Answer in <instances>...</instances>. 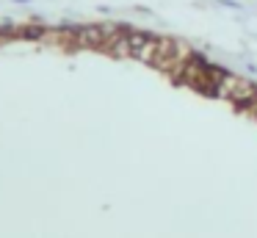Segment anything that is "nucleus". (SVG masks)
<instances>
[{"instance_id":"f257e3e1","label":"nucleus","mask_w":257,"mask_h":238,"mask_svg":"<svg viewBox=\"0 0 257 238\" xmlns=\"http://www.w3.org/2000/svg\"><path fill=\"white\" fill-rule=\"evenodd\" d=\"M216 94L224 97V100H232V103H249V100L257 94V89H254V83H249L246 77L224 72L221 81H218V86H216Z\"/></svg>"},{"instance_id":"f03ea898","label":"nucleus","mask_w":257,"mask_h":238,"mask_svg":"<svg viewBox=\"0 0 257 238\" xmlns=\"http://www.w3.org/2000/svg\"><path fill=\"white\" fill-rule=\"evenodd\" d=\"M246 105H249V114H251V116H257V94H254V97H251Z\"/></svg>"},{"instance_id":"7ed1b4c3","label":"nucleus","mask_w":257,"mask_h":238,"mask_svg":"<svg viewBox=\"0 0 257 238\" xmlns=\"http://www.w3.org/2000/svg\"><path fill=\"white\" fill-rule=\"evenodd\" d=\"M14 33V28H0V44L6 42V36H12Z\"/></svg>"}]
</instances>
